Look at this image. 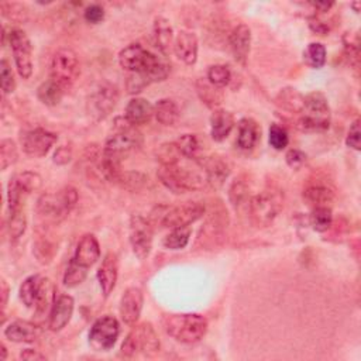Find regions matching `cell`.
<instances>
[{
	"label": "cell",
	"mask_w": 361,
	"mask_h": 361,
	"mask_svg": "<svg viewBox=\"0 0 361 361\" xmlns=\"http://www.w3.org/2000/svg\"><path fill=\"white\" fill-rule=\"evenodd\" d=\"M118 97V90L114 85L109 82L100 83L89 94L86 102V111L94 121H102L116 109Z\"/></svg>",
	"instance_id": "7c38bea8"
},
{
	"label": "cell",
	"mask_w": 361,
	"mask_h": 361,
	"mask_svg": "<svg viewBox=\"0 0 361 361\" xmlns=\"http://www.w3.org/2000/svg\"><path fill=\"white\" fill-rule=\"evenodd\" d=\"M3 14L13 21H24L27 18V7L21 3L3 1L0 4Z\"/></svg>",
	"instance_id": "7dc6e473"
},
{
	"label": "cell",
	"mask_w": 361,
	"mask_h": 361,
	"mask_svg": "<svg viewBox=\"0 0 361 361\" xmlns=\"http://www.w3.org/2000/svg\"><path fill=\"white\" fill-rule=\"evenodd\" d=\"M142 303H144L142 290L135 286L127 288L120 299L118 310H120L121 320L128 326L135 324L137 320L140 319V314L142 310Z\"/></svg>",
	"instance_id": "ac0fdd59"
},
{
	"label": "cell",
	"mask_w": 361,
	"mask_h": 361,
	"mask_svg": "<svg viewBox=\"0 0 361 361\" xmlns=\"http://www.w3.org/2000/svg\"><path fill=\"white\" fill-rule=\"evenodd\" d=\"M302 196H303V200L306 202V204L310 206L312 209H314V207L329 206L334 199V192L326 183L313 182V183H309L303 189Z\"/></svg>",
	"instance_id": "484cf974"
},
{
	"label": "cell",
	"mask_w": 361,
	"mask_h": 361,
	"mask_svg": "<svg viewBox=\"0 0 361 361\" xmlns=\"http://www.w3.org/2000/svg\"><path fill=\"white\" fill-rule=\"evenodd\" d=\"M7 298H8V286L4 279H1V307L7 305Z\"/></svg>",
	"instance_id": "11a10c76"
},
{
	"label": "cell",
	"mask_w": 361,
	"mask_h": 361,
	"mask_svg": "<svg viewBox=\"0 0 361 361\" xmlns=\"http://www.w3.org/2000/svg\"><path fill=\"white\" fill-rule=\"evenodd\" d=\"M285 159H286V164H288L290 168L299 169V168H302V166L306 164L307 157H306V154H305L303 151L296 149V148H292V149H289V151L286 152Z\"/></svg>",
	"instance_id": "681fc988"
},
{
	"label": "cell",
	"mask_w": 361,
	"mask_h": 361,
	"mask_svg": "<svg viewBox=\"0 0 361 361\" xmlns=\"http://www.w3.org/2000/svg\"><path fill=\"white\" fill-rule=\"evenodd\" d=\"M118 275V261L116 254L109 252L104 255L102 265L97 269V281L104 298H107L116 286Z\"/></svg>",
	"instance_id": "44dd1931"
},
{
	"label": "cell",
	"mask_w": 361,
	"mask_h": 361,
	"mask_svg": "<svg viewBox=\"0 0 361 361\" xmlns=\"http://www.w3.org/2000/svg\"><path fill=\"white\" fill-rule=\"evenodd\" d=\"M142 145V134L137 126L131 124L126 117H117L113 124V131L107 137L103 154L114 159L123 161L130 152Z\"/></svg>",
	"instance_id": "7a4b0ae2"
},
{
	"label": "cell",
	"mask_w": 361,
	"mask_h": 361,
	"mask_svg": "<svg viewBox=\"0 0 361 361\" xmlns=\"http://www.w3.org/2000/svg\"><path fill=\"white\" fill-rule=\"evenodd\" d=\"M154 116V106L144 97H133L127 106L124 117L134 126L145 124Z\"/></svg>",
	"instance_id": "4316f807"
},
{
	"label": "cell",
	"mask_w": 361,
	"mask_h": 361,
	"mask_svg": "<svg viewBox=\"0 0 361 361\" xmlns=\"http://www.w3.org/2000/svg\"><path fill=\"white\" fill-rule=\"evenodd\" d=\"M42 185V178L32 171H23L10 178L7 185L8 210H20L28 195L38 190Z\"/></svg>",
	"instance_id": "8fae6325"
},
{
	"label": "cell",
	"mask_w": 361,
	"mask_h": 361,
	"mask_svg": "<svg viewBox=\"0 0 361 361\" xmlns=\"http://www.w3.org/2000/svg\"><path fill=\"white\" fill-rule=\"evenodd\" d=\"M80 73L78 55L71 48L58 49L49 62V79L59 83L65 90L69 89Z\"/></svg>",
	"instance_id": "9c48e42d"
},
{
	"label": "cell",
	"mask_w": 361,
	"mask_h": 361,
	"mask_svg": "<svg viewBox=\"0 0 361 361\" xmlns=\"http://www.w3.org/2000/svg\"><path fill=\"white\" fill-rule=\"evenodd\" d=\"M20 358H23V360H45L47 357L44 354H41L39 351H37V350L25 348L20 353Z\"/></svg>",
	"instance_id": "db71d44e"
},
{
	"label": "cell",
	"mask_w": 361,
	"mask_h": 361,
	"mask_svg": "<svg viewBox=\"0 0 361 361\" xmlns=\"http://www.w3.org/2000/svg\"><path fill=\"white\" fill-rule=\"evenodd\" d=\"M54 293L55 288L52 282L39 274L25 278L18 289L21 302L27 307H34L37 313H44L47 309L52 307L55 302Z\"/></svg>",
	"instance_id": "5b68a950"
},
{
	"label": "cell",
	"mask_w": 361,
	"mask_h": 361,
	"mask_svg": "<svg viewBox=\"0 0 361 361\" xmlns=\"http://www.w3.org/2000/svg\"><path fill=\"white\" fill-rule=\"evenodd\" d=\"M8 42L18 75L23 79H28L32 73V47L30 38L23 30L11 28L8 32Z\"/></svg>",
	"instance_id": "9a60e30c"
},
{
	"label": "cell",
	"mask_w": 361,
	"mask_h": 361,
	"mask_svg": "<svg viewBox=\"0 0 361 361\" xmlns=\"http://www.w3.org/2000/svg\"><path fill=\"white\" fill-rule=\"evenodd\" d=\"M261 138V128L258 123L250 117H244L238 121V133H237V147L250 151L252 149Z\"/></svg>",
	"instance_id": "83f0119b"
},
{
	"label": "cell",
	"mask_w": 361,
	"mask_h": 361,
	"mask_svg": "<svg viewBox=\"0 0 361 361\" xmlns=\"http://www.w3.org/2000/svg\"><path fill=\"white\" fill-rule=\"evenodd\" d=\"M159 350V340L155 333V329L151 323H141L135 326L124 338L121 344L123 357H134L137 353L144 355H154Z\"/></svg>",
	"instance_id": "ba28073f"
},
{
	"label": "cell",
	"mask_w": 361,
	"mask_h": 361,
	"mask_svg": "<svg viewBox=\"0 0 361 361\" xmlns=\"http://www.w3.org/2000/svg\"><path fill=\"white\" fill-rule=\"evenodd\" d=\"M204 214V206L199 202H183L178 206H158L152 210L151 224H159L166 228L188 227Z\"/></svg>",
	"instance_id": "277c9868"
},
{
	"label": "cell",
	"mask_w": 361,
	"mask_h": 361,
	"mask_svg": "<svg viewBox=\"0 0 361 361\" xmlns=\"http://www.w3.org/2000/svg\"><path fill=\"white\" fill-rule=\"evenodd\" d=\"M0 348H1V360H6L7 358V348H6V345L3 343L0 344Z\"/></svg>",
	"instance_id": "6f0895ef"
},
{
	"label": "cell",
	"mask_w": 361,
	"mask_h": 361,
	"mask_svg": "<svg viewBox=\"0 0 361 361\" xmlns=\"http://www.w3.org/2000/svg\"><path fill=\"white\" fill-rule=\"evenodd\" d=\"M310 226L314 231L319 233H324L330 228L331 223H333V214H331V209L329 206H322V207H314L312 209L310 213Z\"/></svg>",
	"instance_id": "d590c367"
},
{
	"label": "cell",
	"mask_w": 361,
	"mask_h": 361,
	"mask_svg": "<svg viewBox=\"0 0 361 361\" xmlns=\"http://www.w3.org/2000/svg\"><path fill=\"white\" fill-rule=\"evenodd\" d=\"M161 58L145 49L141 44H130L118 54V63L123 69L133 72H144L155 65Z\"/></svg>",
	"instance_id": "2e32d148"
},
{
	"label": "cell",
	"mask_w": 361,
	"mask_h": 361,
	"mask_svg": "<svg viewBox=\"0 0 361 361\" xmlns=\"http://www.w3.org/2000/svg\"><path fill=\"white\" fill-rule=\"evenodd\" d=\"M83 17L87 23H92V24H97L100 23L103 18H104V10L102 6L99 4H90L85 8L83 11Z\"/></svg>",
	"instance_id": "f907efd6"
},
{
	"label": "cell",
	"mask_w": 361,
	"mask_h": 361,
	"mask_svg": "<svg viewBox=\"0 0 361 361\" xmlns=\"http://www.w3.org/2000/svg\"><path fill=\"white\" fill-rule=\"evenodd\" d=\"M157 175L161 183L176 195L199 190L207 183L200 161H193L192 165H183L180 161L171 165H161Z\"/></svg>",
	"instance_id": "6da1fadb"
},
{
	"label": "cell",
	"mask_w": 361,
	"mask_h": 361,
	"mask_svg": "<svg viewBox=\"0 0 361 361\" xmlns=\"http://www.w3.org/2000/svg\"><path fill=\"white\" fill-rule=\"evenodd\" d=\"M196 93L199 99L210 109H217L223 102L221 87L214 86L207 80V78H200L196 80Z\"/></svg>",
	"instance_id": "4dcf8cb0"
},
{
	"label": "cell",
	"mask_w": 361,
	"mask_h": 361,
	"mask_svg": "<svg viewBox=\"0 0 361 361\" xmlns=\"http://www.w3.org/2000/svg\"><path fill=\"white\" fill-rule=\"evenodd\" d=\"M228 199L234 207H240L248 200V188L241 179H235L228 188ZM250 202V200H248Z\"/></svg>",
	"instance_id": "f6af8a7d"
},
{
	"label": "cell",
	"mask_w": 361,
	"mask_h": 361,
	"mask_svg": "<svg viewBox=\"0 0 361 361\" xmlns=\"http://www.w3.org/2000/svg\"><path fill=\"white\" fill-rule=\"evenodd\" d=\"M360 135H361V131H360V120H355L351 126H350V130H348V134H347V138H345V144L348 147H351L353 149L358 151L361 147H360Z\"/></svg>",
	"instance_id": "816d5d0a"
},
{
	"label": "cell",
	"mask_w": 361,
	"mask_h": 361,
	"mask_svg": "<svg viewBox=\"0 0 361 361\" xmlns=\"http://www.w3.org/2000/svg\"><path fill=\"white\" fill-rule=\"evenodd\" d=\"M87 269L89 268L79 265L75 259H71L69 265L63 274V285L68 288H75V286L80 285L87 276Z\"/></svg>",
	"instance_id": "60d3db41"
},
{
	"label": "cell",
	"mask_w": 361,
	"mask_h": 361,
	"mask_svg": "<svg viewBox=\"0 0 361 361\" xmlns=\"http://www.w3.org/2000/svg\"><path fill=\"white\" fill-rule=\"evenodd\" d=\"M0 85L4 94L13 93L16 89V79L13 71L6 59H1L0 62Z\"/></svg>",
	"instance_id": "c3c4849f"
},
{
	"label": "cell",
	"mask_w": 361,
	"mask_h": 361,
	"mask_svg": "<svg viewBox=\"0 0 361 361\" xmlns=\"http://www.w3.org/2000/svg\"><path fill=\"white\" fill-rule=\"evenodd\" d=\"M330 124V107L327 99L320 92H312L305 96L302 117L298 127L303 131H323Z\"/></svg>",
	"instance_id": "52a82bcc"
},
{
	"label": "cell",
	"mask_w": 361,
	"mask_h": 361,
	"mask_svg": "<svg viewBox=\"0 0 361 361\" xmlns=\"http://www.w3.org/2000/svg\"><path fill=\"white\" fill-rule=\"evenodd\" d=\"M152 32H154L155 45L159 48L162 54L168 55L171 48L173 47V39H175L172 25L169 24V21L165 17H157L154 20Z\"/></svg>",
	"instance_id": "f546056e"
},
{
	"label": "cell",
	"mask_w": 361,
	"mask_h": 361,
	"mask_svg": "<svg viewBox=\"0 0 361 361\" xmlns=\"http://www.w3.org/2000/svg\"><path fill=\"white\" fill-rule=\"evenodd\" d=\"M230 49L237 62L244 65L247 62L250 47H251V30L245 24H238L230 34L228 38Z\"/></svg>",
	"instance_id": "7402d4cb"
},
{
	"label": "cell",
	"mask_w": 361,
	"mask_h": 361,
	"mask_svg": "<svg viewBox=\"0 0 361 361\" xmlns=\"http://www.w3.org/2000/svg\"><path fill=\"white\" fill-rule=\"evenodd\" d=\"M120 334V323L116 317L106 314L99 317L90 327L89 344L94 351L110 350Z\"/></svg>",
	"instance_id": "4fadbf2b"
},
{
	"label": "cell",
	"mask_w": 361,
	"mask_h": 361,
	"mask_svg": "<svg viewBox=\"0 0 361 361\" xmlns=\"http://www.w3.org/2000/svg\"><path fill=\"white\" fill-rule=\"evenodd\" d=\"M73 307H75V302L72 296L69 295L58 296L52 303V307L49 309L48 327L52 331L62 330L69 323L73 313Z\"/></svg>",
	"instance_id": "d6986e66"
},
{
	"label": "cell",
	"mask_w": 361,
	"mask_h": 361,
	"mask_svg": "<svg viewBox=\"0 0 361 361\" xmlns=\"http://www.w3.org/2000/svg\"><path fill=\"white\" fill-rule=\"evenodd\" d=\"M4 336L14 343H34L41 336V327L27 320H14L4 329Z\"/></svg>",
	"instance_id": "cb8c5ba5"
},
{
	"label": "cell",
	"mask_w": 361,
	"mask_h": 361,
	"mask_svg": "<svg viewBox=\"0 0 361 361\" xmlns=\"http://www.w3.org/2000/svg\"><path fill=\"white\" fill-rule=\"evenodd\" d=\"M173 52L186 65H193L197 61V37L192 31H179L173 39Z\"/></svg>",
	"instance_id": "ffe728a7"
},
{
	"label": "cell",
	"mask_w": 361,
	"mask_h": 361,
	"mask_svg": "<svg viewBox=\"0 0 361 361\" xmlns=\"http://www.w3.org/2000/svg\"><path fill=\"white\" fill-rule=\"evenodd\" d=\"M154 116L158 123L164 126H173L178 121L180 113L173 100L161 99L154 106Z\"/></svg>",
	"instance_id": "d6a6232c"
},
{
	"label": "cell",
	"mask_w": 361,
	"mask_h": 361,
	"mask_svg": "<svg viewBox=\"0 0 361 361\" xmlns=\"http://www.w3.org/2000/svg\"><path fill=\"white\" fill-rule=\"evenodd\" d=\"M200 164L204 169L207 185L212 188H220L230 175V166L219 157L206 158Z\"/></svg>",
	"instance_id": "d4e9b609"
},
{
	"label": "cell",
	"mask_w": 361,
	"mask_h": 361,
	"mask_svg": "<svg viewBox=\"0 0 361 361\" xmlns=\"http://www.w3.org/2000/svg\"><path fill=\"white\" fill-rule=\"evenodd\" d=\"M157 155V161L159 162V165H171V164H176L179 162L182 158L180 151L178 149L175 142H165L162 145L158 147V149L155 151Z\"/></svg>",
	"instance_id": "b9f144b4"
},
{
	"label": "cell",
	"mask_w": 361,
	"mask_h": 361,
	"mask_svg": "<svg viewBox=\"0 0 361 361\" xmlns=\"http://www.w3.org/2000/svg\"><path fill=\"white\" fill-rule=\"evenodd\" d=\"M190 227H178V228H172L171 233L168 235H165L164 238V247L168 250H182L188 245L189 240H190Z\"/></svg>",
	"instance_id": "8d00e7d4"
},
{
	"label": "cell",
	"mask_w": 361,
	"mask_h": 361,
	"mask_svg": "<svg viewBox=\"0 0 361 361\" xmlns=\"http://www.w3.org/2000/svg\"><path fill=\"white\" fill-rule=\"evenodd\" d=\"M17 147L14 144L13 140H8V138H4L1 140L0 142V168L4 171L7 169L8 166H11L16 161H17Z\"/></svg>",
	"instance_id": "ee69618b"
},
{
	"label": "cell",
	"mask_w": 361,
	"mask_h": 361,
	"mask_svg": "<svg viewBox=\"0 0 361 361\" xmlns=\"http://www.w3.org/2000/svg\"><path fill=\"white\" fill-rule=\"evenodd\" d=\"M207 80L217 87H224L231 80V71L227 65L217 63L207 69Z\"/></svg>",
	"instance_id": "7bdbcfd3"
},
{
	"label": "cell",
	"mask_w": 361,
	"mask_h": 361,
	"mask_svg": "<svg viewBox=\"0 0 361 361\" xmlns=\"http://www.w3.org/2000/svg\"><path fill=\"white\" fill-rule=\"evenodd\" d=\"M178 149L180 151L182 157L189 158L192 161H199L200 159V154H202V142L197 138L196 134H183L182 137H179L175 141Z\"/></svg>",
	"instance_id": "e575fe53"
},
{
	"label": "cell",
	"mask_w": 361,
	"mask_h": 361,
	"mask_svg": "<svg viewBox=\"0 0 361 361\" xmlns=\"http://www.w3.org/2000/svg\"><path fill=\"white\" fill-rule=\"evenodd\" d=\"M166 334L186 344L202 340L207 331V320L199 313H171L162 317Z\"/></svg>",
	"instance_id": "3957f363"
},
{
	"label": "cell",
	"mask_w": 361,
	"mask_h": 361,
	"mask_svg": "<svg viewBox=\"0 0 361 361\" xmlns=\"http://www.w3.org/2000/svg\"><path fill=\"white\" fill-rule=\"evenodd\" d=\"M268 142L275 149H283L289 142V135L279 124H271L268 133Z\"/></svg>",
	"instance_id": "bcb514c9"
},
{
	"label": "cell",
	"mask_w": 361,
	"mask_h": 361,
	"mask_svg": "<svg viewBox=\"0 0 361 361\" xmlns=\"http://www.w3.org/2000/svg\"><path fill=\"white\" fill-rule=\"evenodd\" d=\"M78 203V190L73 186H65L55 193H45L38 199V214L51 221L63 220Z\"/></svg>",
	"instance_id": "8992f818"
},
{
	"label": "cell",
	"mask_w": 361,
	"mask_h": 361,
	"mask_svg": "<svg viewBox=\"0 0 361 361\" xmlns=\"http://www.w3.org/2000/svg\"><path fill=\"white\" fill-rule=\"evenodd\" d=\"M234 116L227 110L216 109L210 117V135L214 141H223L234 127Z\"/></svg>",
	"instance_id": "f1b7e54d"
},
{
	"label": "cell",
	"mask_w": 361,
	"mask_h": 361,
	"mask_svg": "<svg viewBox=\"0 0 361 361\" xmlns=\"http://www.w3.org/2000/svg\"><path fill=\"white\" fill-rule=\"evenodd\" d=\"M326 55H327V52H326V47L323 44L310 42L303 52V59L310 68L319 69L326 63Z\"/></svg>",
	"instance_id": "74e56055"
},
{
	"label": "cell",
	"mask_w": 361,
	"mask_h": 361,
	"mask_svg": "<svg viewBox=\"0 0 361 361\" xmlns=\"http://www.w3.org/2000/svg\"><path fill=\"white\" fill-rule=\"evenodd\" d=\"M152 224L149 220L140 214H134L130 219L128 240L134 255L138 259H145L152 248Z\"/></svg>",
	"instance_id": "5bb4252c"
},
{
	"label": "cell",
	"mask_w": 361,
	"mask_h": 361,
	"mask_svg": "<svg viewBox=\"0 0 361 361\" xmlns=\"http://www.w3.org/2000/svg\"><path fill=\"white\" fill-rule=\"evenodd\" d=\"M63 92L65 89L59 83H56L52 79H48L38 86L37 97L45 106H56L61 102Z\"/></svg>",
	"instance_id": "836d02e7"
},
{
	"label": "cell",
	"mask_w": 361,
	"mask_h": 361,
	"mask_svg": "<svg viewBox=\"0 0 361 361\" xmlns=\"http://www.w3.org/2000/svg\"><path fill=\"white\" fill-rule=\"evenodd\" d=\"M312 6H313L314 8H317L319 11L324 13V11H327V10H329V8L333 6V3H327V1L322 3V1H317V3H312Z\"/></svg>",
	"instance_id": "9f6ffc18"
},
{
	"label": "cell",
	"mask_w": 361,
	"mask_h": 361,
	"mask_svg": "<svg viewBox=\"0 0 361 361\" xmlns=\"http://www.w3.org/2000/svg\"><path fill=\"white\" fill-rule=\"evenodd\" d=\"M303 102H305V96L300 94L293 87L281 89L279 93L275 97V103L281 109H283V110H286L289 113H302Z\"/></svg>",
	"instance_id": "1f68e13d"
},
{
	"label": "cell",
	"mask_w": 361,
	"mask_h": 361,
	"mask_svg": "<svg viewBox=\"0 0 361 361\" xmlns=\"http://www.w3.org/2000/svg\"><path fill=\"white\" fill-rule=\"evenodd\" d=\"M282 197L278 192L262 190L248 202L250 216L257 227L269 226L282 209Z\"/></svg>",
	"instance_id": "30bf717a"
},
{
	"label": "cell",
	"mask_w": 361,
	"mask_h": 361,
	"mask_svg": "<svg viewBox=\"0 0 361 361\" xmlns=\"http://www.w3.org/2000/svg\"><path fill=\"white\" fill-rule=\"evenodd\" d=\"M27 227V219L24 214V210H8V219H7V230L11 237V240H18Z\"/></svg>",
	"instance_id": "ab89813d"
},
{
	"label": "cell",
	"mask_w": 361,
	"mask_h": 361,
	"mask_svg": "<svg viewBox=\"0 0 361 361\" xmlns=\"http://www.w3.org/2000/svg\"><path fill=\"white\" fill-rule=\"evenodd\" d=\"M72 158V148L69 145H61L54 154V162L58 165H65Z\"/></svg>",
	"instance_id": "f5cc1de1"
},
{
	"label": "cell",
	"mask_w": 361,
	"mask_h": 361,
	"mask_svg": "<svg viewBox=\"0 0 361 361\" xmlns=\"http://www.w3.org/2000/svg\"><path fill=\"white\" fill-rule=\"evenodd\" d=\"M147 180H148V178L141 172L123 171L117 180V185H120L121 188H124L130 192H138L147 185Z\"/></svg>",
	"instance_id": "f35d334b"
},
{
	"label": "cell",
	"mask_w": 361,
	"mask_h": 361,
	"mask_svg": "<svg viewBox=\"0 0 361 361\" xmlns=\"http://www.w3.org/2000/svg\"><path fill=\"white\" fill-rule=\"evenodd\" d=\"M56 134L45 128H34L23 133L21 147L23 151L34 158L45 157L56 141Z\"/></svg>",
	"instance_id": "e0dca14e"
},
{
	"label": "cell",
	"mask_w": 361,
	"mask_h": 361,
	"mask_svg": "<svg viewBox=\"0 0 361 361\" xmlns=\"http://www.w3.org/2000/svg\"><path fill=\"white\" fill-rule=\"evenodd\" d=\"M99 258H100V245L96 237L93 234H85L79 240L72 259H75L79 265L85 268H90L97 262Z\"/></svg>",
	"instance_id": "603a6c76"
}]
</instances>
